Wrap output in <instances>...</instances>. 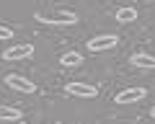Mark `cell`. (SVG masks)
<instances>
[{"label": "cell", "instance_id": "cell-11", "mask_svg": "<svg viewBox=\"0 0 155 124\" xmlns=\"http://www.w3.org/2000/svg\"><path fill=\"white\" fill-rule=\"evenodd\" d=\"M11 39H13V28H8V26L0 23V41H11Z\"/></svg>", "mask_w": 155, "mask_h": 124}, {"label": "cell", "instance_id": "cell-6", "mask_svg": "<svg viewBox=\"0 0 155 124\" xmlns=\"http://www.w3.org/2000/svg\"><path fill=\"white\" fill-rule=\"evenodd\" d=\"M129 65H134V67H140V70H155V57L137 52V54L129 57Z\"/></svg>", "mask_w": 155, "mask_h": 124}, {"label": "cell", "instance_id": "cell-7", "mask_svg": "<svg viewBox=\"0 0 155 124\" xmlns=\"http://www.w3.org/2000/svg\"><path fill=\"white\" fill-rule=\"evenodd\" d=\"M23 111L16 106H0V122H21Z\"/></svg>", "mask_w": 155, "mask_h": 124}, {"label": "cell", "instance_id": "cell-8", "mask_svg": "<svg viewBox=\"0 0 155 124\" xmlns=\"http://www.w3.org/2000/svg\"><path fill=\"white\" fill-rule=\"evenodd\" d=\"M114 18H116L119 23H132V21H137V8L124 5V8H119V11L114 13Z\"/></svg>", "mask_w": 155, "mask_h": 124}, {"label": "cell", "instance_id": "cell-12", "mask_svg": "<svg viewBox=\"0 0 155 124\" xmlns=\"http://www.w3.org/2000/svg\"><path fill=\"white\" fill-rule=\"evenodd\" d=\"M150 116H153V119H155V106H150Z\"/></svg>", "mask_w": 155, "mask_h": 124}, {"label": "cell", "instance_id": "cell-1", "mask_svg": "<svg viewBox=\"0 0 155 124\" xmlns=\"http://www.w3.org/2000/svg\"><path fill=\"white\" fill-rule=\"evenodd\" d=\"M85 44H88V52H106V49H114L119 44V36L116 34H98L93 39H88Z\"/></svg>", "mask_w": 155, "mask_h": 124}, {"label": "cell", "instance_id": "cell-9", "mask_svg": "<svg viewBox=\"0 0 155 124\" xmlns=\"http://www.w3.org/2000/svg\"><path fill=\"white\" fill-rule=\"evenodd\" d=\"M60 62L65 67H78V65L83 62V54H80V52H65V54L60 57Z\"/></svg>", "mask_w": 155, "mask_h": 124}, {"label": "cell", "instance_id": "cell-4", "mask_svg": "<svg viewBox=\"0 0 155 124\" xmlns=\"http://www.w3.org/2000/svg\"><path fill=\"white\" fill-rule=\"evenodd\" d=\"M31 54H34V44H13L3 52V60L5 62H21Z\"/></svg>", "mask_w": 155, "mask_h": 124}, {"label": "cell", "instance_id": "cell-10", "mask_svg": "<svg viewBox=\"0 0 155 124\" xmlns=\"http://www.w3.org/2000/svg\"><path fill=\"white\" fill-rule=\"evenodd\" d=\"M34 21L44 23V26H67V23H62V21H54V18H47V16H41V13H34Z\"/></svg>", "mask_w": 155, "mask_h": 124}, {"label": "cell", "instance_id": "cell-3", "mask_svg": "<svg viewBox=\"0 0 155 124\" xmlns=\"http://www.w3.org/2000/svg\"><path fill=\"white\" fill-rule=\"evenodd\" d=\"M5 85H8V88H13V90H18V93H36V83H31L28 78L16 75V73L5 75Z\"/></svg>", "mask_w": 155, "mask_h": 124}, {"label": "cell", "instance_id": "cell-2", "mask_svg": "<svg viewBox=\"0 0 155 124\" xmlns=\"http://www.w3.org/2000/svg\"><path fill=\"white\" fill-rule=\"evenodd\" d=\"M65 93L67 96H75V98H96L98 96V88L93 83H67Z\"/></svg>", "mask_w": 155, "mask_h": 124}, {"label": "cell", "instance_id": "cell-5", "mask_svg": "<svg viewBox=\"0 0 155 124\" xmlns=\"http://www.w3.org/2000/svg\"><path fill=\"white\" fill-rule=\"evenodd\" d=\"M145 96H147L145 88H124V90H119L114 96V103H137V101H142Z\"/></svg>", "mask_w": 155, "mask_h": 124}]
</instances>
